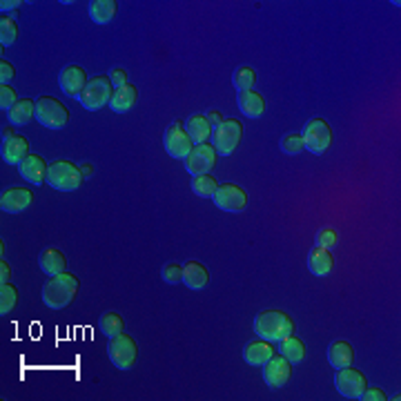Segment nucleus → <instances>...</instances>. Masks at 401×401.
Listing matches in <instances>:
<instances>
[{
	"instance_id": "f257e3e1",
	"label": "nucleus",
	"mask_w": 401,
	"mask_h": 401,
	"mask_svg": "<svg viewBox=\"0 0 401 401\" xmlns=\"http://www.w3.org/2000/svg\"><path fill=\"white\" fill-rule=\"evenodd\" d=\"M78 290H80V281L70 272L49 277V281L43 286V304L52 310H63L76 299Z\"/></svg>"
},
{
	"instance_id": "f03ea898",
	"label": "nucleus",
	"mask_w": 401,
	"mask_h": 401,
	"mask_svg": "<svg viewBox=\"0 0 401 401\" xmlns=\"http://www.w3.org/2000/svg\"><path fill=\"white\" fill-rule=\"evenodd\" d=\"M255 332L259 339L281 343L286 337L294 334V321L290 319V314L281 310H263L255 319Z\"/></svg>"
},
{
	"instance_id": "7ed1b4c3",
	"label": "nucleus",
	"mask_w": 401,
	"mask_h": 401,
	"mask_svg": "<svg viewBox=\"0 0 401 401\" xmlns=\"http://www.w3.org/2000/svg\"><path fill=\"white\" fill-rule=\"evenodd\" d=\"M82 181H85V176H82V172H80V165H76L72 161H65V159L49 163L47 183L54 190H58V192H74V190H78L82 186Z\"/></svg>"
},
{
	"instance_id": "20e7f679",
	"label": "nucleus",
	"mask_w": 401,
	"mask_h": 401,
	"mask_svg": "<svg viewBox=\"0 0 401 401\" xmlns=\"http://www.w3.org/2000/svg\"><path fill=\"white\" fill-rule=\"evenodd\" d=\"M107 355H109V361H112L114 368H119V370H132V368L137 365V359H139V346L129 337V334L121 332V334H116V337L109 339Z\"/></svg>"
},
{
	"instance_id": "39448f33",
	"label": "nucleus",
	"mask_w": 401,
	"mask_h": 401,
	"mask_svg": "<svg viewBox=\"0 0 401 401\" xmlns=\"http://www.w3.org/2000/svg\"><path fill=\"white\" fill-rule=\"evenodd\" d=\"M112 94H114V85L109 76H94L87 80L85 90L78 96V103L90 112H98L105 105H109Z\"/></svg>"
},
{
	"instance_id": "423d86ee",
	"label": "nucleus",
	"mask_w": 401,
	"mask_h": 401,
	"mask_svg": "<svg viewBox=\"0 0 401 401\" xmlns=\"http://www.w3.org/2000/svg\"><path fill=\"white\" fill-rule=\"evenodd\" d=\"M301 139H304V145H306V149L310 154L324 156L328 149L332 147V127L324 119H310L304 125V134H301Z\"/></svg>"
},
{
	"instance_id": "0eeeda50",
	"label": "nucleus",
	"mask_w": 401,
	"mask_h": 401,
	"mask_svg": "<svg viewBox=\"0 0 401 401\" xmlns=\"http://www.w3.org/2000/svg\"><path fill=\"white\" fill-rule=\"evenodd\" d=\"M214 149L219 156H232L237 152V147L241 145L243 139V125L237 119H225L219 127H214Z\"/></svg>"
},
{
	"instance_id": "6e6552de",
	"label": "nucleus",
	"mask_w": 401,
	"mask_h": 401,
	"mask_svg": "<svg viewBox=\"0 0 401 401\" xmlns=\"http://www.w3.org/2000/svg\"><path fill=\"white\" fill-rule=\"evenodd\" d=\"M36 121L47 129H60L70 123V109L58 98L41 96L36 100Z\"/></svg>"
},
{
	"instance_id": "1a4fd4ad",
	"label": "nucleus",
	"mask_w": 401,
	"mask_h": 401,
	"mask_svg": "<svg viewBox=\"0 0 401 401\" xmlns=\"http://www.w3.org/2000/svg\"><path fill=\"white\" fill-rule=\"evenodd\" d=\"M163 145H165V152L170 154L172 159L176 161H186L192 152V139H190V134L186 129V123L183 121H174L170 127L165 129L163 134Z\"/></svg>"
},
{
	"instance_id": "9d476101",
	"label": "nucleus",
	"mask_w": 401,
	"mask_h": 401,
	"mask_svg": "<svg viewBox=\"0 0 401 401\" xmlns=\"http://www.w3.org/2000/svg\"><path fill=\"white\" fill-rule=\"evenodd\" d=\"M334 388L346 399H361L363 390L368 388V379L361 370H355L353 365H346L334 373Z\"/></svg>"
},
{
	"instance_id": "9b49d317",
	"label": "nucleus",
	"mask_w": 401,
	"mask_h": 401,
	"mask_svg": "<svg viewBox=\"0 0 401 401\" xmlns=\"http://www.w3.org/2000/svg\"><path fill=\"white\" fill-rule=\"evenodd\" d=\"M212 198L214 205L223 212H243L247 205V194L237 183H221Z\"/></svg>"
},
{
	"instance_id": "f8f14e48",
	"label": "nucleus",
	"mask_w": 401,
	"mask_h": 401,
	"mask_svg": "<svg viewBox=\"0 0 401 401\" xmlns=\"http://www.w3.org/2000/svg\"><path fill=\"white\" fill-rule=\"evenodd\" d=\"M263 379L267 388H274V390L283 388L292 379V363L283 355L274 353L263 363Z\"/></svg>"
},
{
	"instance_id": "ddd939ff",
	"label": "nucleus",
	"mask_w": 401,
	"mask_h": 401,
	"mask_svg": "<svg viewBox=\"0 0 401 401\" xmlns=\"http://www.w3.org/2000/svg\"><path fill=\"white\" fill-rule=\"evenodd\" d=\"M216 149L214 145L210 143H200V145H194L190 156L186 159V170L192 174V176H200V174H210V170L216 163Z\"/></svg>"
},
{
	"instance_id": "4468645a",
	"label": "nucleus",
	"mask_w": 401,
	"mask_h": 401,
	"mask_svg": "<svg viewBox=\"0 0 401 401\" xmlns=\"http://www.w3.org/2000/svg\"><path fill=\"white\" fill-rule=\"evenodd\" d=\"M87 72L82 70L80 65H67L65 70L60 72L58 76V85L63 90V94L72 96V98H78L82 94V90H85L87 85Z\"/></svg>"
},
{
	"instance_id": "2eb2a0df",
	"label": "nucleus",
	"mask_w": 401,
	"mask_h": 401,
	"mask_svg": "<svg viewBox=\"0 0 401 401\" xmlns=\"http://www.w3.org/2000/svg\"><path fill=\"white\" fill-rule=\"evenodd\" d=\"M33 203V192L27 188H11L0 196V210L7 214H21Z\"/></svg>"
},
{
	"instance_id": "dca6fc26",
	"label": "nucleus",
	"mask_w": 401,
	"mask_h": 401,
	"mask_svg": "<svg viewBox=\"0 0 401 401\" xmlns=\"http://www.w3.org/2000/svg\"><path fill=\"white\" fill-rule=\"evenodd\" d=\"M47 170H49V163L38 156V154H29L21 165H18V172L23 176V181L31 183V186H41V183L47 181Z\"/></svg>"
},
{
	"instance_id": "f3484780",
	"label": "nucleus",
	"mask_w": 401,
	"mask_h": 401,
	"mask_svg": "<svg viewBox=\"0 0 401 401\" xmlns=\"http://www.w3.org/2000/svg\"><path fill=\"white\" fill-rule=\"evenodd\" d=\"M0 156H3V161L7 165H16L18 167L27 156H29V141L25 137H16L7 143H3V149H0Z\"/></svg>"
},
{
	"instance_id": "a211bd4d",
	"label": "nucleus",
	"mask_w": 401,
	"mask_h": 401,
	"mask_svg": "<svg viewBox=\"0 0 401 401\" xmlns=\"http://www.w3.org/2000/svg\"><path fill=\"white\" fill-rule=\"evenodd\" d=\"M308 267L314 277H328L334 267V257H332V250L328 247H319L314 245L312 252L308 255Z\"/></svg>"
},
{
	"instance_id": "6ab92c4d",
	"label": "nucleus",
	"mask_w": 401,
	"mask_h": 401,
	"mask_svg": "<svg viewBox=\"0 0 401 401\" xmlns=\"http://www.w3.org/2000/svg\"><path fill=\"white\" fill-rule=\"evenodd\" d=\"M272 355H274V343L265 339H252L243 348V359L250 365H263Z\"/></svg>"
},
{
	"instance_id": "aec40b11",
	"label": "nucleus",
	"mask_w": 401,
	"mask_h": 401,
	"mask_svg": "<svg viewBox=\"0 0 401 401\" xmlns=\"http://www.w3.org/2000/svg\"><path fill=\"white\" fill-rule=\"evenodd\" d=\"M210 281V272L203 263L198 261H188L183 265V283L190 288V290H203Z\"/></svg>"
},
{
	"instance_id": "412c9836",
	"label": "nucleus",
	"mask_w": 401,
	"mask_h": 401,
	"mask_svg": "<svg viewBox=\"0 0 401 401\" xmlns=\"http://www.w3.org/2000/svg\"><path fill=\"white\" fill-rule=\"evenodd\" d=\"M137 103H139V90H137V85H132L129 82V85H125L121 90H114L109 107L116 114H127L129 109H134Z\"/></svg>"
},
{
	"instance_id": "4be33fe9",
	"label": "nucleus",
	"mask_w": 401,
	"mask_h": 401,
	"mask_svg": "<svg viewBox=\"0 0 401 401\" xmlns=\"http://www.w3.org/2000/svg\"><path fill=\"white\" fill-rule=\"evenodd\" d=\"M38 265L47 277H56L60 272H67V259L58 247H47L38 257Z\"/></svg>"
},
{
	"instance_id": "5701e85b",
	"label": "nucleus",
	"mask_w": 401,
	"mask_h": 401,
	"mask_svg": "<svg viewBox=\"0 0 401 401\" xmlns=\"http://www.w3.org/2000/svg\"><path fill=\"white\" fill-rule=\"evenodd\" d=\"M237 103H239V109L247 116V119H259V116H263V112H265V100L257 90L239 92Z\"/></svg>"
},
{
	"instance_id": "b1692460",
	"label": "nucleus",
	"mask_w": 401,
	"mask_h": 401,
	"mask_svg": "<svg viewBox=\"0 0 401 401\" xmlns=\"http://www.w3.org/2000/svg\"><path fill=\"white\" fill-rule=\"evenodd\" d=\"M186 129H188L194 145L208 143V139L212 137V125H210L205 114H192L190 119L186 121Z\"/></svg>"
},
{
	"instance_id": "393cba45",
	"label": "nucleus",
	"mask_w": 401,
	"mask_h": 401,
	"mask_svg": "<svg viewBox=\"0 0 401 401\" xmlns=\"http://www.w3.org/2000/svg\"><path fill=\"white\" fill-rule=\"evenodd\" d=\"M328 361H330V365L334 368V370H339V368H346V365H353V361H355L353 346H350L348 341H343V339L334 341L328 348Z\"/></svg>"
},
{
	"instance_id": "a878e982",
	"label": "nucleus",
	"mask_w": 401,
	"mask_h": 401,
	"mask_svg": "<svg viewBox=\"0 0 401 401\" xmlns=\"http://www.w3.org/2000/svg\"><path fill=\"white\" fill-rule=\"evenodd\" d=\"M7 119H9V123L16 125V127L29 125L33 119H36V100H31V98L18 100V103L14 105V109L7 112Z\"/></svg>"
},
{
	"instance_id": "bb28decb",
	"label": "nucleus",
	"mask_w": 401,
	"mask_h": 401,
	"mask_svg": "<svg viewBox=\"0 0 401 401\" xmlns=\"http://www.w3.org/2000/svg\"><path fill=\"white\" fill-rule=\"evenodd\" d=\"M87 11L96 25H107L114 21L116 11H119V3L116 0H92L87 5Z\"/></svg>"
},
{
	"instance_id": "cd10ccee",
	"label": "nucleus",
	"mask_w": 401,
	"mask_h": 401,
	"mask_svg": "<svg viewBox=\"0 0 401 401\" xmlns=\"http://www.w3.org/2000/svg\"><path fill=\"white\" fill-rule=\"evenodd\" d=\"M279 350H281V355L286 357L292 365H294V363H301V361L306 359V343L301 341V339H296L294 334H290V337L283 339Z\"/></svg>"
},
{
	"instance_id": "c85d7f7f",
	"label": "nucleus",
	"mask_w": 401,
	"mask_h": 401,
	"mask_svg": "<svg viewBox=\"0 0 401 401\" xmlns=\"http://www.w3.org/2000/svg\"><path fill=\"white\" fill-rule=\"evenodd\" d=\"M100 332L105 334L107 339L116 337V334H121L125 332V321H123V316L121 314H116V312H105L103 316H100Z\"/></svg>"
},
{
	"instance_id": "c756f323",
	"label": "nucleus",
	"mask_w": 401,
	"mask_h": 401,
	"mask_svg": "<svg viewBox=\"0 0 401 401\" xmlns=\"http://www.w3.org/2000/svg\"><path fill=\"white\" fill-rule=\"evenodd\" d=\"M216 188H219V181H216L212 174L192 176V192L200 198H212Z\"/></svg>"
},
{
	"instance_id": "7c9ffc66",
	"label": "nucleus",
	"mask_w": 401,
	"mask_h": 401,
	"mask_svg": "<svg viewBox=\"0 0 401 401\" xmlns=\"http://www.w3.org/2000/svg\"><path fill=\"white\" fill-rule=\"evenodd\" d=\"M232 82L234 87L239 92H245V90H255V82H257V72L252 67H237L232 74Z\"/></svg>"
},
{
	"instance_id": "2f4dec72",
	"label": "nucleus",
	"mask_w": 401,
	"mask_h": 401,
	"mask_svg": "<svg viewBox=\"0 0 401 401\" xmlns=\"http://www.w3.org/2000/svg\"><path fill=\"white\" fill-rule=\"evenodd\" d=\"M16 304H18V290H16L11 283H5V286H0V316L9 314Z\"/></svg>"
},
{
	"instance_id": "473e14b6",
	"label": "nucleus",
	"mask_w": 401,
	"mask_h": 401,
	"mask_svg": "<svg viewBox=\"0 0 401 401\" xmlns=\"http://www.w3.org/2000/svg\"><path fill=\"white\" fill-rule=\"evenodd\" d=\"M16 38H18V25L11 16H3L0 18V43H3V47H11Z\"/></svg>"
},
{
	"instance_id": "72a5a7b5",
	"label": "nucleus",
	"mask_w": 401,
	"mask_h": 401,
	"mask_svg": "<svg viewBox=\"0 0 401 401\" xmlns=\"http://www.w3.org/2000/svg\"><path fill=\"white\" fill-rule=\"evenodd\" d=\"M281 149H283V154H290V156L304 152L306 145H304V139H301V134H286V137L281 139Z\"/></svg>"
},
{
	"instance_id": "f704fd0d",
	"label": "nucleus",
	"mask_w": 401,
	"mask_h": 401,
	"mask_svg": "<svg viewBox=\"0 0 401 401\" xmlns=\"http://www.w3.org/2000/svg\"><path fill=\"white\" fill-rule=\"evenodd\" d=\"M18 92H16L11 85H0V109L3 112H11L14 105L18 103Z\"/></svg>"
},
{
	"instance_id": "c9c22d12",
	"label": "nucleus",
	"mask_w": 401,
	"mask_h": 401,
	"mask_svg": "<svg viewBox=\"0 0 401 401\" xmlns=\"http://www.w3.org/2000/svg\"><path fill=\"white\" fill-rule=\"evenodd\" d=\"M316 245H319V247H328V250L337 247V245H339V234H337V230L324 228V230L316 232Z\"/></svg>"
},
{
	"instance_id": "e433bc0d",
	"label": "nucleus",
	"mask_w": 401,
	"mask_h": 401,
	"mask_svg": "<svg viewBox=\"0 0 401 401\" xmlns=\"http://www.w3.org/2000/svg\"><path fill=\"white\" fill-rule=\"evenodd\" d=\"M161 277L165 283H170V286H176V283L183 281V265L178 263H167L163 270H161Z\"/></svg>"
},
{
	"instance_id": "4c0bfd02",
	"label": "nucleus",
	"mask_w": 401,
	"mask_h": 401,
	"mask_svg": "<svg viewBox=\"0 0 401 401\" xmlns=\"http://www.w3.org/2000/svg\"><path fill=\"white\" fill-rule=\"evenodd\" d=\"M109 80H112V85H114V90H121V87H125V85H129V76H127V72L125 70H112L109 72Z\"/></svg>"
},
{
	"instance_id": "58836bf2",
	"label": "nucleus",
	"mask_w": 401,
	"mask_h": 401,
	"mask_svg": "<svg viewBox=\"0 0 401 401\" xmlns=\"http://www.w3.org/2000/svg\"><path fill=\"white\" fill-rule=\"evenodd\" d=\"M16 76V70H14V65L9 60H0V85H9V80Z\"/></svg>"
},
{
	"instance_id": "ea45409f",
	"label": "nucleus",
	"mask_w": 401,
	"mask_h": 401,
	"mask_svg": "<svg viewBox=\"0 0 401 401\" xmlns=\"http://www.w3.org/2000/svg\"><path fill=\"white\" fill-rule=\"evenodd\" d=\"M386 392L381 388H365L363 395H361V401H386Z\"/></svg>"
},
{
	"instance_id": "a19ab883",
	"label": "nucleus",
	"mask_w": 401,
	"mask_h": 401,
	"mask_svg": "<svg viewBox=\"0 0 401 401\" xmlns=\"http://www.w3.org/2000/svg\"><path fill=\"white\" fill-rule=\"evenodd\" d=\"M5 283H11V265L3 259L0 261V286H5Z\"/></svg>"
},
{
	"instance_id": "79ce46f5",
	"label": "nucleus",
	"mask_w": 401,
	"mask_h": 401,
	"mask_svg": "<svg viewBox=\"0 0 401 401\" xmlns=\"http://www.w3.org/2000/svg\"><path fill=\"white\" fill-rule=\"evenodd\" d=\"M21 5H23V0H3V3H0V11H3V16H7L9 11L18 9Z\"/></svg>"
},
{
	"instance_id": "37998d69",
	"label": "nucleus",
	"mask_w": 401,
	"mask_h": 401,
	"mask_svg": "<svg viewBox=\"0 0 401 401\" xmlns=\"http://www.w3.org/2000/svg\"><path fill=\"white\" fill-rule=\"evenodd\" d=\"M205 116H208V121H210V125H212V127H219V125L225 121V119H223V114H221V112H216V109L208 112Z\"/></svg>"
},
{
	"instance_id": "c03bdc74",
	"label": "nucleus",
	"mask_w": 401,
	"mask_h": 401,
	"mask_svg": "<svg viewBox=\"0 0 401 401\" xmlns=\"http://www.w3.org/2000/svg\"><path fill=\"white\" fill-rule=\"evenodd\" d=\"M80 172H82V176H85V178H87V176H92V172H94V167H92L90 163H82V165H80Z\"/></svg>"
},
{
	"instance_id": "a18cd8bd",
	"label": "nucleus",
	"mask_w": 401,
	"mask_h": 401,
	"mask_svg": "<svg viewBox=\"0 0 401 401\" xmlns=\"http://www.w3.org/2000/svg\"><path fill=\"white\" fill-rule=\"evenodd\" d=\"M16 137V134H14V129L11 127H7V129H3V143H7V141H11Z\"/></svg>"
}]
</instances>
